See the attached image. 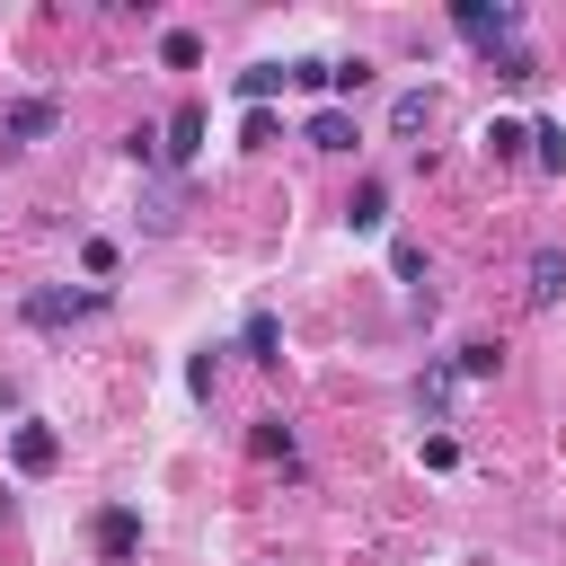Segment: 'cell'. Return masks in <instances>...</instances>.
<instances>
[{"mask_svg":"<svg viewBox=\"0 0 566 566\" xmlns=\"http://www.w3.org/2000/svg\"><path fill=\"white\" fill-rule=\"evenodd\" d=\"M424 115H433V97H424V88H407V97H389V124H398V133H416Z\"/></svg>","mask_w":566,"mask_h":566,"instance_id":"5bb4252c","label":"cell"},{"mask_svg":"<svg viewBox=\"0 0 566 566\" xmlns=\"http://www.w3.org/2000/svg\"><path fill=\"white\" fill-rule=\"evenodd\" d=\"M310 142H318V150H354L363 133H354V115H345V106H318V115H310Z\"/></svg>","mask_w":566,"mask_h":566,"instance_id":"52a82bcc","label":"cell"},{"mask_svg":"<svg viewBox=\"0 0 566 566\" xmlns=\"http://www.w3.org/2000/svg\"><path fill=\"white\" fill-rule=\"evenodd\" d=\"M345 221H354V230H380V221H389V186H354Z\"/></svg>","mask_w":566,"mask_h":566,"instance_id":"30bf717a","label":"cell"},{"mask_svg":"<svg viewBox=\"0 0 566 566\" xmlns=\"http://www.w3.org/2000/svg\"><path fill=\"white\" fill-rule=\"evenodd\" d=\"M88 310H97V292H71V283L27 292V327H71V318H88Z\"/></svg>","mask_w":566,"mask_h":566,"instance_id":"7a4b0ae2","label":"cell"},{"mask_svg":"<svg viewBox=\"0 0 566 566\" xmlns=\"http://www.w3.org/2000/svg\"><path fill=\"white\" fill-rule=\"evenodd\" d=\"M256 451H274V460H292V424H283V416H256Z\"/></svg>","mask_w":566,"mask_h":566,"instance_id":"e0dca14e","label":"cell"},{"mask_svg":"<svg viewBox=\"0 0 566 566\" xmlns=\"http://www.w3.org/2000/svg\"><path fill=\"white\" fill-rule=\"evenodd\" d=\"M203 150V106H177V124H168V159H195Z\"/></svg>","mask_w":566,"mask_h":566,"instance_id":"9c48e42d","label":"cell"},{"mask_svg":"<svg viewBox=\"0 0 566 566\" xmlns=\"http://www.w3.org/2000/svg\"><path fill=\"white\" fill-rule=\"evenodd\" d=\"M9 460H18L27 478H44V469L62 460V442H53V424H18V433H9Z\"/></svg>","mask_w":566,"mask_h":566,"instance_id":"5b68a950","label":"cell"},{"mask_svg":"<svg viewBox=\"0 0 566 566\" xmlns=\"http://www.w3.org/2000/svg\"><path fill=\"white\" fill-rule=\"evenodd\" d=\"M557 292H566V248L539 239V248H531V310H548Z\"/></svg>","mask_w":566,"mask_h":566,"instance_id":"277c9868","label":"cell"},{"mask_svg":"<svg viewBox=\"0 0 566 566\" xmlns=\"http://www.w3.org/2000/svg\"><path fill=\"white\" fill-rule=\"evenodd\" d=\"M53 133V97H27V106H9V124H0V142L18 150V142H44Z\"/></svg>","mask_w":566,"mask_h":566,"instance_id":"8992f818","label":"cell"},{"mask_svg":"<svg viewBox=\"0 0 566 566\" xmlns=\"http://www.w3.org/2000/svg\"><path fill=\"white\" fill-rule=\"evenodd\" d=\"M239 345H248V363H283V327H274L265 310H248V327H239Z\"/></svg>","mask_w":566,"mask_h":566,"instance_id":"ba28073f","label":"cell"},{"mask_svg":"<svg viewBox=\"0 0 566 566\" xmlns=\"http://www.w3.org/2000/svg\"><path fill=\"white\" fill-rule=\"evenodd\" d=\"M451 371H460V380H486V371H504V345H460Z\"/></svg>","mask_w":566,"mask_h":566,"instance_id":"7c38bea8","label":"cell"},{"mask_svg":"<svg viewBox=\"0 0 566 566\" xmlns=\"http://www.w3.org/2000/svg\"><path fill=\"white\" fill-rule=\"evenodd\" d=\"M283 80H292V71H283V62H256V71H239V97H274V88H283Z\"/></svg>","mask_w":566,"mask_h":566,"instance_id":"4fadbf2b","label":"cell"},{"mask_svg":"<svg viewBox=\"0 0 566 566\" xmlns=\"http://www.w3.org/2000/svg\"><path fill=\"white\" fill-rule=\"evenodd\" d=\"M159 53H168V62H177V71H195V62H203V44H195V35H186V27H168V35H159Z\"/></svg>","mask_w":566,"mask_h":566,"instance_id":"9a60e30c","label":"cell"},{"mask_svg":"<svg viewBox=\"0 0 566 566\" xmlns=\"http://www.w3.org/2000/svg\"><path fill=\"white\" fill-rule=\"evenodd\" d=\"M451 27H460V35H478V44H495V35H513V27H522V9H486V0H460V9H451Z\"/></svg>","mask_w":566,"mask_h":566,"instance_id":"3957f363","label":"cell"},{"mask_svg":"<svg viewBox=\"0 0 566 566\" xmlns=\"http://www.w3.org/2000/svg\"><path fill=\"white\" fill-rule=\"evenodd\" d=\"M142 557V513L133 504H106L97 513V566H133Z\"/></svg>","mask_w":566,"mask_h":566,"instance_id":"6da1fadb","label":"cell"},{"mask_svg":"<svg viewBox=\"0 0 566 566\" xmlns=\"http://www.w3.org/2000/svg\"><path fill=\"white\" fill-rule=\"evenodd\" d=\"M522 142H531V150H539V168H566V124H531V133H522Z\"/></svg>","mask_w":566,"mask_h":566,"instance_id":"8fae6325","label":"cell"},{"mask_svg":"<svg viewBox=\"0 0 566 566\" xmlns=\"http://www.w3.org/2000/svg\"><path fill=\"white\" fill-rule=\"evenodd\" d=\"M327 88H345V97L371 88V62H363V53H354V62H327Z\"/></svg>","mask_w":566,"mask_h":566,"instance_id":"2e32d148","label":"cell"},{"mask_svg":"<svg viewBox=\"0 0 566 566\" xmlns=\"http://www.w3.org/2000/svg\"><path fill=\"white\" fill-rule=\"evenodd\" d=\"M486 150L495 159H522V124H486Z\"/></svg>","mask_w":566,"mask_h":566,"instance_id":"ac0fdd59","label":"cell"}]
</instances>
